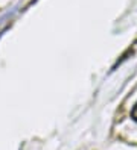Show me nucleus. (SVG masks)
Returning <instances> with one entry per match:
<instances>
[{
	"instance_id": "nucleus-1",
	"label": "nucleus",
	"mask_w": 137,
	"mask_h": 150,
	"mask_svg": "<svg viewBox=\"0 0 137 150\" xmlns=\"http://www.w3.org/2000/svg\"><path fill=\"white\" fill-rule=\"evenodd\" d=\"M131 117L137 121V103H136V106L133 108V111H131Z\"/></svg>"
}]
</instances>
